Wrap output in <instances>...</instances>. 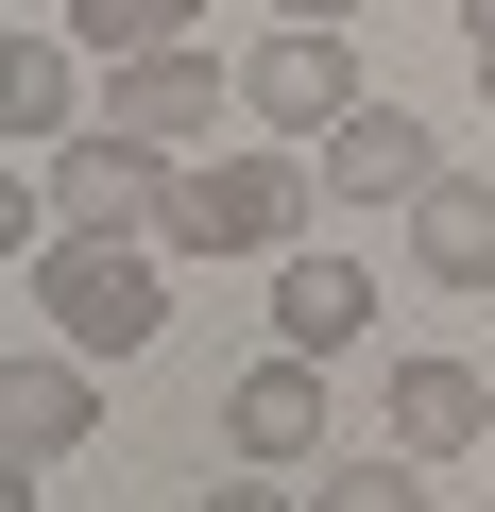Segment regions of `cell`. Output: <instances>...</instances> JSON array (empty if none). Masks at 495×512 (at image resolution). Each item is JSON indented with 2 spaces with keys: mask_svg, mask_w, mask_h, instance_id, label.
<instances>
[{
  "mask_svg": "<svg viewBox=\"0 0 495 512\" xmlns=\"http://www.w3.org/2000/svg\"><path fill=\"white\" fill-rule=\"evenodd\" d=\"M308 205H325L308 137H291V154H171L154 239H171V256H291V239H308Z\"/></svg>",
  "mask_w": 495,
  "mask_h": 512,
  "instance_id": "1",
  "label": "cell"
},
{
  "mask_svg": "<svg viewBox=\"0 0 495 512\" xmlns=\"http://www.w3.org/2000/svg\"><path fill=\"white\" fill-rule=\"evenodd\" d=\"M171 239H52V256H18V291L52 308V342H86V359H137L154 325H171V274H154Z\"/></svg>",
  "mask_w": 495,
  "mask_h": 512,
  "instance_id": "2",
  "label": "cell"
},
{
  "mask_svg": "<svg viewBox=\"0 0 495 512\" xmlns=\"http://www.w3.org/2000/svg\"><path fill=\"white\" fill-rule=\"evenodd\" d=\"M222 103H239V52H205V35H171V52H120V69H103V120H120V137H154V154H188Z\"/></svg>",
  "mask_w": 495,
  "mask_h": 512,
  "instance_id": "3",
  "label": "cell"
},
{
  "mask_svg": "<svg viewBox=\"0 0 495 512\" xmlns=\"http://www.w3.org/2000/svg\"><path fill=\"white\" fill-rule=\"evenodd\" d=\"M342 103H376V86L342 69V35H325V18H274L257 52H239V120H274V137H325Z\"/></svg>",
  "mask_w": 495,
  "mask_h": 512,
  "instance_id": "4",
  "label": "cell"
},
{
  "mask_svg": "<svg viewBox=\"0 0 495 512\" xmlns=\"http://www.w3.org/2000/svg\"><path fill=\"white\" fill-rule=\"evenodd\" d=\"M308 171H325L342 205H427V171H444V137H427L410 103H342V120L308 137Z\"/></svg>",
  "mask_w": 495,
  "mask_h": 512,
  "instance_id": "5",
  "label": "cell"
},
{
  "mask_svg": "<svg viewBox=\"0 0 495 512\" xmlns=\"http://www.w3.org/2000/svg\"><path fill=\"white\" fill-rule=\"evenodd\" d=\"M222 461L308 478V461H325V359H291V342H274L257 376H239V393H222Z\"/></svg>",
  "mask_w": 495,
  "mask_h": 512,
  "instance_id": "6",
  "label": "cell"
},
{
  "mask_svg": "<svg viewBox=\"0 0 495 512\" xmlns=\"http://www.w3.org/2000/svg\"><path fill=\"white\" fill-rule=\"evenodd\" d=\"M376 427H393L410 461H495V393H478V359H393V376H376Z\"/></svg>",
  "mask_w": 495,
  "mask_h": 512,
  "instance_id": "7",
  "label": "cell"
},
{
  "mask_svg": "<svg viewBox=\"0 0 495 512\" xmlns=\"http://www.w3.org/2000/svg\"><path fill=\"white\" fill-rule=\"evenodd\" d=\"M274 342H291V359H342V342H376V274H359L342 239H291V256H274Z\"/></svg>",
  "mask_w": 495,
  "mask_h": 512,
  "instance_id": "8",
  "label": "cell"
},
{
  "mask_svg": "<svg viewBox=\"0 0 495 512\" xmlns=\"http://www.w3.org/2000/svg\"><path fill=\"white\" fill-rule=\"evenodd\" d=\"M69 444H103V376H86V342H52V359H18L0 376V461H69Z\"/></svg>",
  "mask_w": 495,
  "mask_h": 512,
  "instance_id": "9",
  "label": "cell"
},
{
  "mask_svg": "<svg viewBox=\"0 0 495 512\" xmlns=\"http://www.w3.org/2000/svg\"><path fill=\"white\" fill-rule=\"evenodd\" d=\"M410 274L427 291H495V171H427V205H410Z\"/></svg>",
  "mask_w": 495,
  "mask_h": 512,
  "instance_id": "10",
  "label": "cell"
},
{
  "mask_svg": "<svg viewBox=\"0 0 495 512\" xmlns=\"http://www.w3.org/2000/svg\"><path fill=\"white\" fill-rule=\"evenodd\" d=\"M0 137H18V154H52V137H69V35H52V18L0 35Z\"/></svg>",
  "mask_w": 495,
  "mask_h": 512,
  "instance_id": "11",
  "label": "cell"
},
{
  "mask_svg": "<svg viewBox=\"0 0 495 512\" xmlns=\"http://www.w3.org/2000/svg\"><path fill=\"white\" fill-rule=\"evenodd\" d=\"M171 35H205V0H69V52H171Z\"/></svg>",
  "mask_w": 495,
  "mask_h": 512,
  "instance_id": "12",
  "label": "cell"
},
{
  "mask_svg": "<svg viewBox=\"0 0 495 512\" xmlns=\"http://www.w3.org/2000/svg\"><path fill=\"white\" fill-rule=\"evenodd\" d=\"M308 512H427V461H410V444H359V461L308 478Z\"/></svg>",
  "mask_w": 495,
  "mask_h": 512,
  "instance_id": "13",
  "label": "cell"
},
{
  "mask_svg": "<svg viewBox=\"0 0 495 512\" xmlns=\"http://www.w3.org/2000/svg\"><path fill=\"white\" fill-rule=\"evenodd\" d=\"M188 512H308V495H291V478H274V461H222V478H205V495H188Z\"/></svg>",
  "mask_w": 495,
  "mask_h": 512,
  "instance_id": "14",
  "label": "cell"
},
{
  "mask_svg": "<svg viewBox=\"0 0 495 512\" xmlns=\"http://www.w3.org/2000/svg\"><path fill=\"white\" fill-rule=\"evenodd\" d=\"M274 18H325V35H359V0H274Z\"/></svg>",
  "mask_w": 495,
  "mask_h": 512,
  "instance_id": "15",
  "label": "cell"
},
{
  "mask_svg": "<svg viewBox=\"0 0 495 512\" xmlns=\"http://www.w3.org/2000/svg\"><path fill=\"white\" fill-rule=\"evenodd\" d=\"M444 18H461V35H478V52H495V0H444Z\"/></svg>",
  "mask_w": 495,
  "mask_h": 512,
  "instance_id": "16",
  "label": "cell"
},
{
  "mask_svg": "<svg viewBox=\"0 0 495 512\" xmlns=\"http://www.w3.org/2000/svg\"><path fill=\"white\" fill-rule=\"evenodd\" d=\"M478 69H495V52H478Z\"/></svg>",
  "mask_w": 495,
  "mask_h": 512,
  "instance_id": "17",
  "label": "cell"
}]
</instances>
